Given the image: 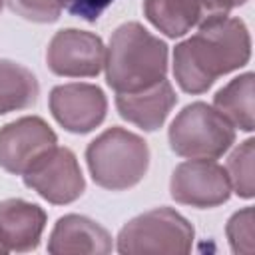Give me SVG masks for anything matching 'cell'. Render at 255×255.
<instances>
[{"instance_id":"1","label":"cell","mask_w":255,"mask_h":255,"mask_svg":"<svg viewBox=\"0 0 255 255\" xmlns=\"http://www.w3.org/2000/svg\"><path fill=\"white\" fill-rule=\"evenodd\" d=\"M199 30L173 50V74L187 94L205 92L219 76L247 64L251 40L245 24L227 14L199 20Z\"/></svg>"},{"instance_id":"2","label":"cell","mask_w":255,"mask_h":255,"mask_svg":"<svg viewBox=\"0 0 255 255\" xmlns=\"http://www.w3.org/2000/svg\"><path fill=\"white\" fill-rule=\"evenodd\" d=\"M104 68L118 94L145 90L165 78L167 46L141 24L126 22L110 38Z\"/></svg>"},{"instance_id":"3","label":"cell","mask_w":255,"mask_h":255,"mask_svg":"<svg viewBox=\"0 0 255 255\" xmlns=\"http://www.w3.org/2000/svg\"><path fill=\"white\" fill-rule=\"evenodd\" d=\"M86 159L100 187L122 191L143 179L149 167V149L139 135L124 128H110L88 145Z\"/></svg>"},{"instance_id":"4","label":"cell","mask_w":255,"mask_h":255,"mask_svg":"<svg viewBox=\"0 0 255 255\" xmlns=\"http://www.w3.org/2000/svg\"><path fill=\"white\" fill-rule=\"evenodd\" d=\"M235 141L233 126L211 106L195 102L185 106L169 128V145L177 155L215 159Z\"/></svg>"},{"instance_id":"5","label":"cell","mask_w":255,"mask_h":255,"mask_svg":"<svg viewBox=\"0 0 255 255\" xmlns=\"http://www.w3.org/2000/svg\"><path fill=\"white\" fill-rule=\"evenodd\" d=\"M191 243V223L169 207L133 217L118 235L120 253H187Z\"/></svg>"},{"instance_id":"6","label":"cell","mask_w":255,"mask_h":255,"mask_svg":"<svg viewBox=\"0 0 255 255\" xmlns=\"http://www.w3.org/2000/svg\"><path fill=\"white\" fill-rule=\"evenodd\" d=\"M22 177L28 187L56 205L76 201L86 187L78 159L68 147H52Z\"/></svg>"},{"instance_id":"7","label":"cell","mask_w":255,"mask_h":255,"mask_svg":"<svg viewBox=\"0 0 255 255\" xmlns=\"http://www.w3.org/2000/svg\"><path fill=\"white\" fill-rule=\"evenodd\" d=\"M169 191L177 203L191 207H215L229 199L231 183L227 171L219 163L195 157L173 169Z\"/></svg>"},{"instance_id":"8","label":"cell","mask_w":255,"mask_h":255,"mask_svg":"<svg viewBox=\"0 0 255 255\" xmlns=\"http://www.w3.org/2000/svg\"><path fill=\"white\" fill-rule=\"evenodd\" d=\"M48 68L58 76L92 78L106 64V48L100 36L86 30H60L52 36L46 50Z\"/></svg>"},{"instance_id":"9","label":"cell","mask_w":255,"mask_h":255,"mask_svg":"<svg viewBox=\"0 0 255 255\" xmlns=\"http://www.w3.org/2000/svg\"><path fill=\"white\" fill-rule=\"evenodd\" d=\"M52 147L56 133L44 120L36 116L14 120L0 129V167L24 175Z\"/></svg>"},{"instance_id":"10","label":"cell","mask_w":255,"mask_h":255,"mask_svg":"<svg viewBox=\"0 0 255 255\" xmlns=\"http://www.w3.org/2000/svg\"><path fill=\"white\" fill-rule=\"evenodd\" d=\"M104 92L92 84H62L50 92V112L60 126L74 133H88L106 118Z\"/></svg>"},{"instance_id":"11","label":"cell","mask_w":255,"mask_h":255,"mask_svg":"<svg viewBox=\"0 0 255 255\" xmlns=\"http://www.w3.org/2000/svg\"><path fill=\"white\" fill-rule=\"evenodd\" d=\"M48 251L54 255H104L112 251L110 233L84 215H64L52 229Z\"/></svg>"},{"instance_id":"12","label":"cell","mask_w":255,"mask_h":255,"mask_svg":"<svg viewBox=\"0 0 255 255\" xmlns=\"http://www.w3.org/2000/svg\"><path fill=\"white\" fill-rule=\"evenodd\" d=\"M46 225V213L40 205L24 199L0 201V243L8 251L36 249Z\"/></svg>"},{"instance_id":"13","label":"cell","mask_w":255,"mask_h":255,"mask_svg":"<svg viewBox=\"0 0 255 255\" xmlns=\"http://www.w3.org/2000/svg\"><path fill=\"white\" fill-rule=\"evenodd\" d=\"M173 104L175 92L165 78L145 90L116 96V108L120 116L145 131L157 129L169 116Z\"/></svg>"},{"instance_id":"14","label":"cell","mask_w":255,"mask_h":255,"mask_svg":"<svg viewBox=\"0 0 255 255\" xmlns=\"http://www.w3.org/2000/svg\"><path fill=\"white\" fill-rule=\"evenodd\" d=\"M143 14L169 38L183 36L203 18L197 0H143Z\"/></svg>"},{"instance_id":"15","label":"cell","mask_w":255,"mask_h":255,"mask_svg":"<svg viewBox=\"0 0 255 255\" xmlns=\"http://www.w3.org/2000/svg\"><path fill=\"white\" fill-rule=\"evenodd\" d=\"M38 94V80L26 66L0 60V114L30 108L36 104Z\"/></svg>"},{"instance_id":"16","label":"cell","mask_w":255,"mask_h":255,"mask_svg":"<svg viewBox=\"0 0 255 255\" xmlns=\"http://www.w3.org/2000/svg\"><path fill=\"white\" fill-rule=\"evenodd\" d=\"M215 110L235 128L243 131L253 129V74L247 72L233 78L213 98Z\"/></svg>"},{"instance_id":"17","label":"cell","mask_w":255,"mask_h":255,"mask_svg":"<svg viewBox=\"0 0 255 255\" xmlns=\"http://www.w3.org/2000/svg\"><path fill=\"white\" fill-rule=\"evenodd\" d=\"M253 161H255V141L245 139L239 147L233 149V153L227 159V177L231 183V189L239 197H253L255 193V175H253Z\"/></svg>"},{"instance_id":"18","label":"cell","mask_w":255,"mask_h":255,"mask_svg":"<svg viewBox=\"0 0 255 255\" xmlns=\"http://www.w3.org/2000/svg\"><path fill=\"white\" fill-rule=\"evenodd\" d=\"M227 239L231 249L241 255H251L255 251V211L253 207H245L237 211L227 221Z\"/></svg>"},{"instance_id":"19","label":"cell","mask_w":255,"mask_h":255,"mask_svg":"<svg viewBox=\"0 0 255 255\" xmlns=\"http://www.w3.org/2000/svg\"><path fill=\"white\" fill-rule=\"evenodd\" d=\"M8 6L18 16L30 22H56L62 12L60 0H8Z\"/></svg>"},{"instance_id":"20","label":"cell","mask_w":255,"mask_h":255,"mask_svg":"<svg viewBox=\"0 0 255 255\" xmlns=\"http://www.w3.org/2000/svg\"><path fill=\"white\" fill-rule=\"evenodd\" d=\"M112 2L114 0H60L62 8L86 22H96Z\"/></svg>"},{"instance_id":"21","label":"cell","mask_w":255,"mask_h":255,"mask_svg":"<svg viewBox=\"0 0 255 255\" xmlns=\"http://www.w3.org/2000/svg\"><path fill=\"white\" fill-rule=\"evenodd\" d=\"M247 0H197L203 18L205 16H213V14H227L229 10L245 4Z\"/></svg>"},{"instance_id":"22","label":"cell","mask_w":255,"mask_h":255,"mask_svg":"<svg viewBox=\"0 0 255 255\" xmlns=\"http://www.w3.org/2000/svg\"><path fill=\"white\" fill-rule=\"evenodd\" d=\"M6 251H8V249H6V247H4L2 243H0V253H6Z\"/></svg>"},{"instance_id":"23","label":"cell","mask_w":255,"mask_h":255,"mask_svg":"<svg viewBox=\"0 0 255 255\" xmlns=\"http://www.w3.org/2000/svg\"><path fill=\"white\" fill-rule=\"evenodd\" d=\"M2 4H4V0H0V10H2Z\"/></svg>"}]
</instances>
